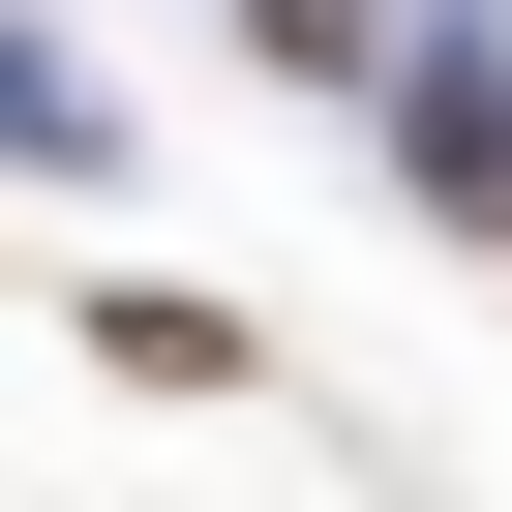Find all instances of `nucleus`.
Instances as JSON below:
<instances>
[{"label":"nucleus","mask_w":512,"mask_h":512,"mask_svg":"<svg viewBox=\"0 0 512 512\" xmlns=\"http://www.w3.org/2000/svg\"><path fill=\"white\" fill-rule=\"evenodd\" d=\"M362 31H392V0H272V61H362Z\"/></svg>","instance_id":"nucleus-1"}]
</instances>
